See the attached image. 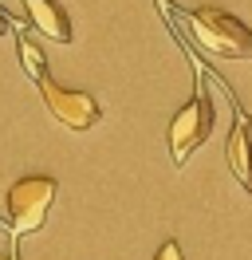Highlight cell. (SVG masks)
<instances>
[{
  "instance_id": "6da1fadb",
  "label": "cell",
  "mask_w": 252,
  "mask_h": 260,
  "mask_svg": "<svg viewBox=\"0 0 252 260\" xmlns=\"http://www.w3.org/2000/svg\"><path fill=\"white\" fill-rule=\"evenodd\" d=\"M189 32H193V40L209 55H220V59H252V28H244L225 8H193L189 12Z\"/></svg>"
},
{
  "instance_id": "7a4b0ae2",
  "label": "cell",
  "mask_w": 252,
  "mask_h": 260,
  "mask_svg": "<svg viewBox=\"0 0 252 260\" xmlns=\"http://www.w3.org/2000/svg\"><path fill=\"white\" fill-rule=\"evenodd\" d=\"M59 193V181L47 178V174H32V178H20L4 197V209H8V237L20 241L47 221V209Z\"/></svg>"
},
{
  "instance_id": "3957f363",
  "label": "cell",
  "mask_w": 252,
  "mask_h": 260,
  "mask_svg": "<svg viewBox=\"0 0 252 260\" xmlns=\"http://www.w3.org/2000/svg\"><path fill=\"white\" fill-rule=\"evenodd\" d=\"M40 87V99H44L47 114L59 122V126L75 130V134H83V130H91L99 118H103V107L94 103V95H87V91H71V87H59V83L51 79H40L36 83Z\"/></svg>"
},
{
  "instance_id": "277c9868",
  "label": "cell",
  "mask_w": 252,
  "mask_h": 260,
  "mask_svg": "<svg viewBox=\"0 0 252 260\" xmlns=\"http://www.w3.org/2000/svg\"><path fill=\"white\" fill-rule=\"evenodd\" d=\"M209 134H213V103H209L205 91H197L170 122V154H173V162L185 166L189 154L201 146Z\"/></svg>"
},
{
  "instance_id": "5b68a950",
  "label": "cell",
  "mask_w": 252,
  "mask_h": 260,
  "mask_svg": "<svg viewBox=\"0 0 252 260\" xmlns=\"http://www.w3.org/2000/svg\"><path fill=\"white\" fill-rule=\"evenodd\" d=\"M24 12L40 36L55 40V44H71V20H67L59 0H24Z\"/></svg>"
},
{
  "instance_id": "8992f818",
  "label": "cell",
  "mask_w": 252,
  "mask_h": 260,
  "mask_svg": "<svg viewBox=\"0 0 252 260\" xmlns=\"http://www.w3.org/2000/svg\"><path fill=\"white\" fill-rule=\"evenodd\" d=\"M229 166L236 181L252 193V118L244 111H236V122L229 130Z\"/></svg>"
},
{
  "instance_id": "52a82bcc",
  "label": "cell",
  "mask_w": 252,
  "mask_h": 260,
  "mask_svg": "<svg viewBox=\"0 0 252 260\" xmlns=\"http://www.w3.org/2000/svg\"><path fill=\"white\" fill-rule=\"evenodd\" d=\"M16 44H20V63L28 71V79L32 83L47 79V59H44V51H40V44L32 36H20V32H16Z\"/></svg>"
},
{
  "instance_id": "ba28073f",
  "label": "cell",
  "mask_w": 252,
  "mask_h": 260,
  "mask_svg": "<svg viewBox=\"0 0 252 260\" xmlns=\"http://www.w3.org/2000/svg\"><path fill=\"white\" fill-rule=\"evenodd\" d=\"M154 260H185V256H181V244H177V241H166L162 248H158Z\"/></svg>"
},
{
  "instance_id": "9c48e42d",
  "label": "cell",
  "mask_w": 252,
  "mask_h": 260,
  "mask_svg": "<svg viewBox=\"0 0 252 260\" xmlns=\"http://www.w3.org/2000/svg\"><path fill=\"white\" fill-rule=\"evenodd\" d=\"M0 32H20V24L16 20H8V12L0 8Z\"/></svg>"
},
{
  "instance_id": "30bf717a",
  "label": "cell",
  "mask_w": 252,
  "mask_h": 260,
  "mask_svg": "<svg viewBox=\"0 0 252 260\" xmlns=\"http://www.w3.org/2000/svg\"><path fill=\"white\" fill-rule=\"evenodd\" d=\"M0 260H12V256H0Z\"/></svg>"
}]
</instances>
